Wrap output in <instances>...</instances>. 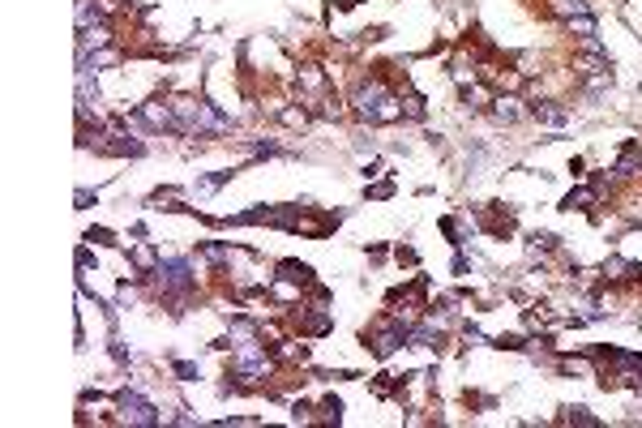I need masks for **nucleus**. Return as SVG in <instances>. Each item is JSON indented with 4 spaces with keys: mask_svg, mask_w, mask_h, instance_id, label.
<instances>
[{
    "mask_svg": "<svg viewBox=\"0 0 642 428\" xmlns=\"http://www.w3.org/2000/svg\"><path fill=\"white\" fill-rule=\"evenodd\" d=\"M120 420L125 424H159V416H154V407L138 394H125L120 398Z\"/></svg>",
    "mask_w": 642,
    "mask_h": 428,
    "instance_id": "obj_1",
    "label": "nucleus"
},
{
    "mask_svg": "<svg viewBox=\"0 0 642 428\" xmlns=\"http://www.w3.org/2000/svg\"><path fill=\"white\" fill-rule=\"evenodd\" d=\"M142 120H146V125H154V129H176V111H171V103L154 99V103H146V107H142Z\"/></svg>",
    "mask_w": 642,
    "mask_h": 428,
    "instance_id": "obj_2",
    "label": "nucleus"
},
{
    "mask_svg": "<svg viewBox=\"0 0 642 428\" xmlns=\"http://www.w3.org/2000/svg\"><path fill=\"white\" fill-rule=\"evenodd\" d=\"M385 94H390V90H385V82H364V86L356 90V107H360L364 116H373V107L385 99Z\"/></svg>",
    "mask_w": 642,
    "mask_h": 428,
    "instance_id": "obj_3",
    "label": "nucleus"
},
{
    "mask_svg": "<svg viewBox=\"0 0 642 428\" xmlns=\"http://www.w3.org/2000/svg\"><path fill=\"white\" fill-rule=\"evenodd\" d=\"M368 120H381V125H390V120H403V99H394V94H385V99L373 107V116Z\"/></svg>",
    "mask_w": 642,
    "mask_h": 428,
    "instance_id": "obj_4",
    "label": "nucleus"
},
{
    "mask_svg": "<svg viewBox=\"0 0 642 428\" xmlns=\"http://www.w3.org/2000/svg\"><path fill=\"white\" fill-rule=\"evenodd\" d=\"M493 116H497V120H510V125H514L518 116H522V103H518V99H493Z\"/></svg>",
    "mask_w": 642,
    "mask_h": 428,
    "instance_id": "obj_5",
    "label": "nucleus"
},
{
    "mask_svg": "<svg viewBox=\"0 0 642 428\" xmlns=\"http://www.w3.org/2000/svg\"><path fill=\"white\" fill-rule=\"evenodd\" d=\"M553 13L557 17H578V13H587V0H548Z\"/></svg>",
    "mask_w": 642,
    "mask_h": 428,
    "instance_id": "obj_6",
    "label": "nucleus"
},
{
    "mask_svg": "<svg viewBox=\"0 0 642 428\" xmlns=\"http://www.w3.org/2000/svg\"><path fill=\"white\" fill-rule=\"evenodd\" d=\"M566 26H570V30H578V34H595V22H591L587 13H578V17H566Z\"/></svg>",
    "mask_w": 642,
    "mask_h": 428,
    "instance_id": "obj_7",
    "label": "nucleus"
},
{
    "mask_svg": "<svg viewBox=\"0 0 642 428\" xmlns=\"http://www.w3.org/2000/svg\"><path fill=\"white\" fill-rule=\"evenodd\" d=\"M300 86H304V90H321L325 77H321L317 69H300Z\"/></svg>",
    "mask_w": 642,
    "mask_h": 428,
    "instance_id": "obj_8",
    "label": "nucleus"
},
{
    "mask_svg": "<svg viewBox=\"0 0 642 428\" xmlns=\"http://www.w3.org/2000/svg\"><path fill=\"white\" fill-rule=\"evenodd\" d=\"M539 120H544V125H553V129H557V125H566V120H570V116H566V111H561V107H539Z\"/></svg>",
    "mask_w": 642,
    "mask_h": 428,
    "instance_id": "obj_9",
    "label": "nucleus"
},
{
    "mask_svg": "<svg viewBox=\"0 0 642 428\" xmlns=\"http://www.w3.org/2000/svg\"><path fill=\"white\" fill-rule=\"evenodd\" d=\"M283 125H291V129H304V125H308V116H304L300 107H283Z\"/></svg>",
    "mask_w": 642,
    "mask_h": 428,
    "instance_id": "obj_10",
    "label": "nucleus"
},
{
    "mask_svg": "<svg viewBox=\"0 0 642 428\" xmlns=\"http://www.w3.org/2000/svg\"><path fill=\"white\" fill-rule=\"evenodd\" d=\"M403 116H416V120L424 116V103L416 99V94H411V99H403Z\"/></svg>",
    "mask_w": 642,
    "mask_h": 428,
    "instance_id": "obj_11",
    "label": "nucleus"
},
{
    "mask_svg": "<svg viewBox=\"0 0 642 428\" xmlns=\"http://www.w3.org/2000/svg\"><path fill=\"white\" fill-rule=\"evenodd\" d=\"M275 296H279V300H291V296H296V287H287V283H279V287H275Z\"/></svg>",
    "mask_w": 642,
    "mask_h": 428,
    "instance_id": "obj_12",
    "label": "nucleus"
},
{
    "mask_svg": "<svg viewBox=\"0 0 642 428\" xmlns=\"http://www.w3.org/2000/svg\"><path fill=\"white\" fill-rule=\"evenodd\" d=\"M154 261V248H138V266H150Z\"/></svg>",
    "mask_w": 642,
    "mask_h": 428,
    "instance_id": "obj_13",
    "label": "nucleus"
}]
</instances>
